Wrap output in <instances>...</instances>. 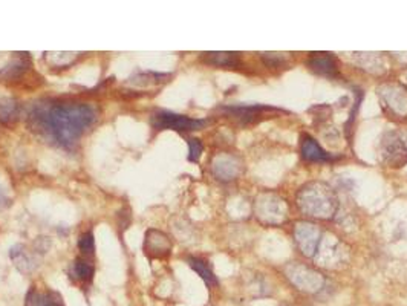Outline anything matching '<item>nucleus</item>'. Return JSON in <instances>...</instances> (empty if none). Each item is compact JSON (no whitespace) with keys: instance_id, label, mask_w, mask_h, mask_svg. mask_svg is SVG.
<instances>
[{"instance_id":"1","label":"nucleus","mask_w":407,"mask_h":306,"mask_svg":"<svg viewBox=\"0 0 407 306\" xmlns=\"http://www.w3.org/2000/svg\"><path fill=\"white\" fill-rule=\"evenodd\" d=\"M97 118L95 108L80 101L40 100L28 112L29 127L63 149H72Z\"/></svg>"},{"instance_id":"2","label":"nucleus","mask_w":407,"mask_h":306,"mask_svg":"<svg viewBox=\"0 0 407 306\" xmlns=\"http://www.w3.org/2000/svg\"><path fill=\"white\" fill-rule=\"evenodd\" d=\"M301 213L317 219H332L338 210V199L334 190L320 181H312L303 185L296 196Z\"/></svg>"},{"instance_id":"3","label":"nucleus","mask_w":407,"mask_h":306,"mask_svg":"<svg viewBox=\"0 0 407 306\" xmlns=\"http://www.w3.org/2000/svg\"><path fill=\"white\" fill-rule=\"evenodd\" d=\"M381 161L390 168L407 164V129H392L381 135L378 143Z\"/></svg>"},{"instance_id":"4","label":"nucleus","mask_w":407,"mask_h":306,"mask_svg":"<svg viewBox=\"0 0 407 306\" xmlns=\"http://www.w3.org/2000/svg\"><path fill=\"white\" fill-rule=\"evenodd\" d=\"M288 204L276 193H262L256 198V216L262 224L280 225L288 219Z\"/></svg>"},{"instance_id":"5","label":"nucleus","mask_w":407,"mask_h":306,"mask_svg":"<svg viewBox=\"0 0 407 306\" xmlns=\"http://www.w3.org/2000/svg\"><path fill=\"white\" fill-rule=\"evenodd\" d=\"M152 126L156 130H176V132H192L201 130L208 124V120L190 118L187 115H179L169 110H158L152 115Z\"/></svg>"},{"instance_id":"6","label":"nucleus","mask_w":407,"mask_h":306,"mask_svg":"<svg viewBox=\"0 0 407 306\" xmlns=\"http://www.w3.org/2000/svg\"><path fill=\"white\" fill-rule=\"evenodd\" d=\"M221 110L227 117L233 118L239 124H254L260 120L273 117L276 113H286V110L279 109L274 106H266V104H236V106H224Z\"/></svg>"},{"instance_id":"7","label":"nucleus","mask_w":407,"mask_h":306,"mask_svg":"<svg viewBox=\"0 0 407 306\" xmlns=\"http://www.w3.org/2000/svg\"><path fill=\"white\" fill-rule=\"evenodd\" d=\"M381 106L395 117H407V88L400 83H388L378 88Z\"/></svg>"},{"instance_id":"8","label":"nucleus","mask_w":407,"mask_h":306,"mask_svg":"<svg viewBox=\"0 0 407 306\" xmlns=\"http://www.w3.org/2000/svg\"><path fill=\"white\" fill-rule=\"evenodd\" d=\"M294 237H296V242H297L300 251L303 252L305 256H308V257L316 256L320 239H321V231L316 224H311V222L296 224Z\"/></svg>"},{"instance_id":"9","label":"nucleus","mask_w":407,"mask_h":306,"mask_svg":"<svg viewBox=\"0 0 407 306\" xmlns=\"http://www.w3.org/2000/svg\"><path fill=\"white\" fill-rule=\"evenodd\" d=\"M212 172L219 181H233L242 173V162L237 156L230 153H219L212 161Z\"/></svg>"},{"instance_id":"10","label":"nucleus","mask_w":407,"mask_h":306,"mask_svg":"<svg viewBox=\"0 0 407 306\" xmlns=\"http://www.w3.org/2000/svg\"><path fill=\"white\" fill-rule=\"evenodd\" d=\"M288 277L296 287L306 292H317L323 287V276L320 272L303 265H294L288 268Z\"/></svg>"},{"instance_id":"11","label":"nucleus","mask_w":407,"mask_h":306,"mask_svg":"<svg viewBox=\"0 0 407 306\" xmlns=\"http://www.w3.org/2000/svg\"><path fill=\"white\" fill-rule=\"evenodd\" d=\"M308 68L317 73V75L326 78H337L340 77V69L336 57H332L328 52H314L308 58Z\"/></svg>"},{"instance_id":"12","label":"nucleus","mask_w":407,"mask_h":306,"mask_svg":"<svg viewBox=\"0 0 407 306\" xmlns=\"http://www.w3.org/2000/svg\"><path fill=\"white\" fill-rule=\"evenodd\" d=\"M172 242L169 236L158 230H149L144 240V252L150 257H167L170 254Z\"/></svg>"},{"instance_id":"13","label":"nucleus","mask_w":407,"mask_h":306,"mask_svg":"<svg viewBox=\"0 0 407 306\" xmlns=\"http://www.w3.org/2000/svg\"><path fill=\"white\" fill-rule=\"evenodd\" d=\"M300 153H301V158L308 162H331V161L337 160V156L326 152L319 144V141H316L311 135L301 136Z\"/></svg>"},{"instance_id":"14","label":"nucleus","mask_w":407,"mask_h":306,"mask_svg":"<svg viewBox=\"0 0 407 306\" xmlns=\"http://www.w3.org/2000/svg\"><path fill=\"white\" fill-rule=\"evenodd\" d=\"M31 71V61L28 54L23 55V58H16L9 65H6L2 71H0V81H20V78L25 77Z\"/></svg>"},{"instance_id":"15","label":"nucleus","mask_w":407,"mask_h":306,"mask_svg":"<svg viewBox=\"0 0 407 306\" xmlns=\"http://www.w3.org/2000/svg\"><path fill=\"white\" fill-rule=\"evenodd\" d=\"M201 58L207 65H213L217 68H239L242 65L241 54H237V52H205L201 55Z\"/></svg>"},{"instance_id":"16","label":"nucleus","mask_w":407,"mask_h":306,"mask_svg":"<svg viewBox=\"0 0 407 306\" xmlns=\"http://www.w3.org/2000/svg\"><path fill=\"white\" fill-rule=\"evenodd\" d=\"M9 257H11V260L14 262V265L17 267V270L20 272H31L37 267L34 257L31 256L26 251V248L20 244L14 245L11 250H9Z\"/></svg>"},{"instance_id":"17","label":"nucleus","mask_w":407,"mask_h":306,"mask_svg":"<svg viewBox=\"0 0 407 306\" xmlns=\"http://www.w3.org/2000/svg\"><path fill=\"white\" fill-rule=\"evenodd\" d=\"M20 112H22V104L18 100L13 97L0 98V123L13 124L18 120Z\"/></svg>"},{"instance_id":"18","label":"nucleus","mask_w":407,"mask_h":306,"mask_svg":"<svg viewBox=\"0 0 407 306\" xmlns=\"http://www.w3.org/2000/svg\"><path fill=\"white\" fill-rule=\"evenodd\" d=\"M26 306H61V297L57 292H40L35 288L26 294Z\"/></svg>"},{"instance_id":"19","label":"nucleus","mask_w":407,"mask_h":306,"mask_svg":"<svg viewBox=\"0 0 407 306\" xmlns=\"http://www.w3.org/2000/svg\"><path fill=\"white\" fill-rule=\"evenodd\" d=\"M189 265L192 267V270H195L197 272V276H199L208 287H216V285L219 283L216 276H214V272L212 271V268L208 267V263L199 257H189Z\"/></svg>"},{"instance_id":"20","label":"nucleus","mask_w":407,"mask_h":306,"mask_svg":"<svg viewBox=\"0 0 407 306\" xmlns=\"http://www.w3.org/2000/svg\"><path fill=\"white\" fill-rule=\"evenodd\" d=\"M72 270H74V276L78 279V280H83V282H89L92 280L93 277V265L85 257H77L75 262H74V267H72Z\"/></svg>"},{"instance_id":"21","label":"nucleus","mask_w":407,"mask_h":306,"mask_svg":"<svg viewBox=\"0 0 407 306\" xmlns=\"http://www.w3.org/2000/svg\"><path fill=\"white\" fill-rule=\"evenodd\" d=\"M78 55L80 54H75V52H49L46 54V60H49L57 68H66L71 63H74Z\"/></svg>"},{"instance_id":"22","label":"nucleus","mask_w":407,"mask_h":306,"mask_svg":"<svg viewBox=\"0 0 407 306\" xmlns=\"http://www.w3.org/2000/svg\"><path fill=\"white\" fill-rule=\"evenodd\" d=\"M78 248L83 254H93V250H95V240H93V234L90 231L88 233H83L78 239Z\"/></svg>"},{"instance_id":"23","label":"nucleus","mask_w":407,"mask_h":306,"mask_svg":"<svg viewBox=\"0 0 407 306\" xmlns=\"http://www.w3.org/2000/svg\"><path fill=\"white\" fill-rule=\"evenodd\" d=\"M204 152V145L197 138H190L189 140V161L190 162H197L199 158Z\"/></svg>"},{"instance_id":"24","label":"nucleus","mask_w":407,"mask_h":306,"mask_svg":"<svg viewBox=\"0 0 407 306\" xmlns=\"http://www.w3.org/2000/svg\"><path fill=\"white\" fill-rule=\"evenodd\" d=\"M262 60L266 63L268 68H280L286 63V58L283 57V54H273V52H265L262 54Z\"/></svg>"},{"instance_id":"25","label":"nucleus","mask_w":407,"mask_h":306,"mask_svg":"<svg viewBox=\"0 0 407 306\" xmlns=\"http://www.w3.org/2000/svg\"><path fill=\"white\" fill-rule=\"evenodd\" d=\"M34 247H35V251H38L40 254H43V252H46L51 247V240L49 237H38L35 242H34Z\"/></svg>"},{"instance_id":"26","label":"nucleus","mask_w":407,"mask_h":306,"mask_svg":"<svg viewBox=\"0 0 407 306\" xmlns=\"http://www.w3.org/2000/svg\"><path fill=\"white\" fill-rule=\"evenodd\" d=\"M9 204H11V200H9V198L6 196L5 190L0 187V207H8Z\"/></svg>"}]
</instances>
